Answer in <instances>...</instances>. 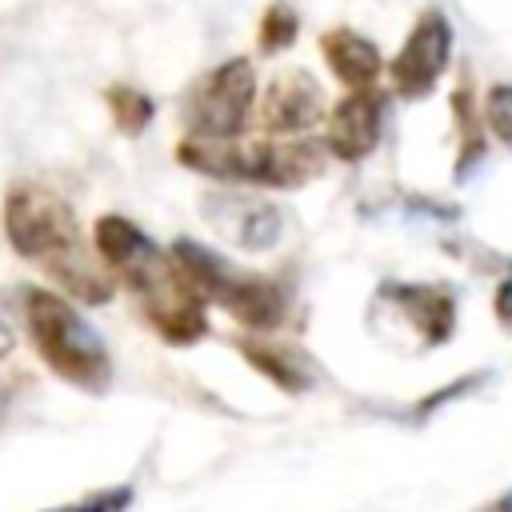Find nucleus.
<instances>
[{
    "label": "nucleus",
    "mask_w": 512,
    "mask_h": 512,
    "mask_svg": "<svg viewBox=\"0 0 512 512\" xmlns=\"http://www.w3.org/2000/svg\"><path fill=\"white\" fill-rule=\"evenodd\" d=\"M96 252L104 268L128 284V292L140 300L148 324L168 344H196L208 332L204 320V296L192 288V280L180 272V264L160 252L132 220L104 216L96 220Z\"/></svg>",
    "instance_id": "f257e3e1"
},
{
    "label": "nucleus",
    "mask_w": 512,
    "mask_h": 512,
    "mask_svg": "<svg viewBox=\"0 0 512 512\" xmlns=\"http://www.w3.org/2000/svg\"><path fill=\"white\" fill-rule=\"evenodd\" d=\"M4 236L8 244L40 264L68 296L84 304H104L112 300V276L96 268V260L84 248L76 212L52 196L48 188H12L4 200Z\"/></svg>",
    "instance_id": "f03ea898"
},
{
    "label": "nucleus",
    "mask_w": 512,
    "mask_h": 512,
    "mask_svg": "<svg viewBox=\"0 0 512 512\" xmlns=\"http://www.w3.org/2000/svg\"><path fill=\"white\" fill-rule=\"evenodd\" d=\"M24 316L28 336L40 352V360L68 384L84 392H104L112 380V356L100 340V332L60 296L48 288L24 292Z\"/></svg>",
    "instance_id": "7ed1b4c3"
},
{
    "label": "nucleus",
    "mask_w": 512,
    "mask_h": 512,
    "mask_svg": "<svg viewBox=\"0 0 512 512\" xmlns=\"http://www.w3.org/2000/svg\"><path fill=\"white\" fill-rule=\"evenodd\" d=\"M172 260L180 264V272L192 280V288L204 300H216L220 308H228L244 328L256 332H272L284 324L288 316V296L280 292V284L240 272L236 264H228L224 256L192 244V240H176L172 244Z\"/></svg>",
    "instance_id": "20e7f679"
},
{
    "label": "nucleus",
    "mask_w": 512,
    "mask_h": 512,
    "mask_svg": "<svg viewBox=\"0 0 512 512\" xmlns=\"http://www.w3.org/2000/svg\"><path fill=\"white\" fill-rule=\"evenodd\" d=\"M256 112V72L248 60H228L212 68L188 96V136L196 140H236Z\"/></svg>",
    "instance_id": "39448f33"
},
{
    "label": "nucleus",
    "mask_w": 512,
    "mask_h": 512,
    "mask_svg": "<svg viewBox=\"0 0 512 512\" xmlns=\"http://www.w3.org/2000/svg\"><path fill=\"white\" fill-rule=\"evenodd\" d=\"M448 56H452V24H448V16H444L440 8H428V12L412 24L404 48H400V52L392 56V64H388L392 92L404 96V100L428 96V92L436 88V80L444 76Z\"/></svg>",
    "instance_id": "423d86ee"
},
{
    "label": "nucleus",
    "mask_w": 512,
    "mask_h": 512,
    "mask_svg": "<svg viewBox=\"0 0 512 512\" xmlns=\"http://www.w3.org/2000/svg\"><path fill=\"white\" fill-rule=\"evenodd\" d=\"M320 96H324V92H320V84H316L308 72H300V68L280 72V76L272 80V88L264 92L260 108H256L260 128H264L268 136L300 140V136H304L308 128H316L320 116H324V100H320Z\"/></svg>",
    "instance_id": "0eeeda50"
},
{
    "label": "nucleus",
    "mask_w": 512,
    "mask_h": 512,
    "mask_svg": "<svg viewBox=\"0 0 512 512\" xmlns=\"http://www.w3.org/2000/svg\"><path fill=\"white\" fill-rule=\"evenodd\" d=\"M380 128H384V96L376 88H360V92H348L332 108L324 140L336 160L356 164L380 144Z\"/></svg>",
    "instance_id": "6e6552de"
},
{
    "label": "nucleus",
    "mask_w": 512,
    "mask_h": 512,
    "mask_svg": "<svg viewBox=\"0 0 512 512\" xmlns=\"http://www.w3.org/2000/svg\"><path fill=\"white\" fill-rule=\"evenodd\" d=\"M380 300H392V308L408 320V328L420 336L424 348H436L456 332V300L444 288H432V284H384Z\"/></svg>",
    "instance_id": "1a4fd4ad"
},
{
    "label": "nucleus",
    "mask_w": 512,
    "mask_h": 512,
    "mask_svg": "<svg viewBox=\"0 0 512 512\" xmlns=\"http://www.w3.org/2000/svg\"><path fill=\"white\" fill-rule=\"evenodd\" d=\"M204 212L212 216V224L244 244V248H272L280 240V212L268 204V200H256V196H220L216 204L208 200Z\"/></svg>",
    "instance_id": "9d476101"
},
{
    "label": "nucleus",
    "mask_w": 512,
    "mask_h": 512,
    "mask_svg": "<svg viewBox=\"0 0 512 512\" xmlns=\"http://www.w3.org/2000/svg\"><path fill=\"white\" fill-rule=\"evenodd\" d=\"M320 52H324L332 76H336L340 84H348L352 92L372 88V80H376L380 68H384L376 44L364 40L360 32H352V28H332V32H324V36H320Z\"/></svg>",
    "instance_id": "9b49d317"
},
{
    "label": "nucleus",
    "mask_w": 512,
    "mask_h": 512,
    "mask_svg": "<svg viewBox=\"0 0 512 512\" xmlns=\"http://www.w3.org/2000/svg\"><path fill=\"white\" fill-rule=\"evenodd\" d=\"M240 352L252 360V368H260L264 376H272L284 392L312 388V364H308L304 352L284 348V344H264V340H240Z\"/></svg>",
    "instance_id": "f8f14e48"
},
{
    "label": "nucleus",
    "mask_w": 512,
    "mask_h": 512,
    "mask_svg": "<svg viewBox=\"0 0 512 512\" xmlns=\"http://www.w3.org/2000/svg\"><path fill=\"white\" fill-rule=\"evenodd\" d=\"M452 116H456V128H460L456 180H464V176L484 160V128H480V116H476V104H472V88H468V80L452 92Z\"/></svg>",
    "instance_id": "ddd939ff"
},
{
    "label": "nucleus",
    "mask_w": 512,
    "mask_h": 512,
    "mask_svg": "<svg viewBox=\"0 0 512 512\" xmlns=\"http://www.w3.org/2000/svg\"><path fill=\"white\" fill-rule=\"evenodd\" d=\"M108 108H112V116H116V124L124 132H140L152 120V100L144 92H136V88H112L108 92Z\"/></svg>",
    "instance_id": "4468645a"
},
{
    "label": "nucleus",
    "mask_w": 512,
    "mask_h": 512,
    "mask_svg": "<svg viewBox=\"0 0 512 512\" xmlns=\"http://www.w3.org/2000/svg\"><path fill=\"white\" fill-rule=\"evenodd\" d=\"M484 120H488V132L512 152V84H500V88L488 92Z\"/></svg>",
    "instance_id": "2eb2a0df"
},
{
    "label": "nucleus",
    "mask_w": 512,
    "mask_h": 512,
    "mask_svg": "<svg viewBox=\"0 0 512 512\" xmlns=\"http://www.w3.org/2000/svg\"><path fill=\"white\" fill-rule=\"evenodd\" d=\"M292 40H296V12L288 4H272L264 12V20H260V44L268 52H276V48H284Z\"/></svg>",
    "instance_id": "dca6fc26"
},
{
    "label": "nucleus",
    "mask_w": 512,
    "mask_h": 512,
    "mask_svg": "<svg viewBox=\"0 0 512 512\" xmlns=\"http://www.w3.org/2000/svg\"><path fill=\"white\" fill-rule=\"evenodd\" d=\"M132 504V488H104V492H88L72 504L48 508V512H124Z\"/></svg>",
    "instance_id": "f3484780"
},
{
    "label": "nucleus",
    "mask_w": 512,
    "mask_h": 512,
    "mask_svg": "<svg viewBox=\"0 0 512 512\" xmlns=\"http://www.w3.org/2000/svg\"><path fill=\"white\" fill-rule=\"evenodd\" d=\"M484 380H488V372H472V376H464V380H452L444 392H436V396H424V404L416 408V416L424 420L428 412H436V408H440V404H448L452 396H468V392H472V388H480Z\"/></svg>",
    "instance_id": "a211bd4d"
},
{
    "label": "nucleus",
    "mask_w": 512,
    "mask_h": 512,
    "mask_svg": "<svg viewBox=\"0 0 512 512\" xmlns=\"http://www.w3.org/2000/svg\"><path fill=\"white\" fill-rule=\"evenodd\" d=\"M492 308H496V320H500L504 328H512V280H500V284H496Z\"/></svg>",
    "instance_id": "6ab92c4d"
},
{
    "label": "nucleus",
    "mask_w": 512,
    "mask_h": 512,
    "mask_svg": "<svg viewBox=\"0 0 512 512\" xmlns=\"http://www.w3.org/2000/svg\"><path fill=\"white\" fill-rule=\"evenodd\" d=\"M12 344H16L12 324H8V320H4V312H0V356H4V352H12Z\"/></svg>",
    "instance_id": "aec40b11"
},
{
    "label": "nucleus",
    "mask_w": 512,
    "mask_h": 512,
    "mask_svg": "<svg viewBox=\"0 0 512 512\" xmlns=\"http://www.w3.org/2000/svg\"><path fill=\"white\" fill-rule=\"evenodd\" d=\"M480 512H512V492H504V496H496L488 508H480Z\"/></svg>",
    "instance_id": "412c9836"
}]
</instances>
